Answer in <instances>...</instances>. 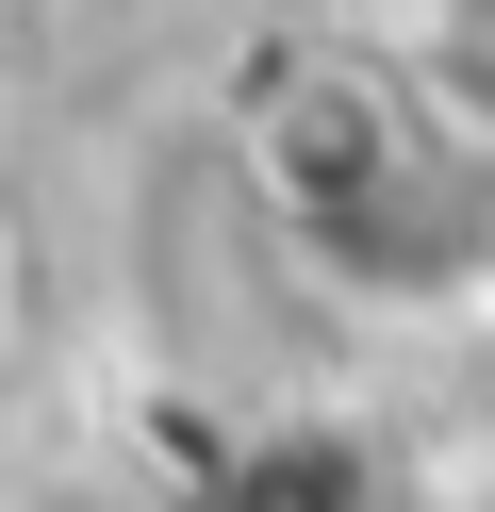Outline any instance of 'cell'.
<instances>
[{
  "label": "cell",
  "mask_w": 495,
  "mask_h": 512,
  "mask_svg": "<svg viewBox=\"0 0 495 512\" xmlns=\"http://www.w3.org/2000/svg\"><path fill=\"white\" fill-rule=\"evenodd\" d=\"M17 314H33V248H17V215H0V347H17Z\"/></svg>",
  "instance_id": "obj_3"
},
{
  "label": "cell",
  "mask_w": 495,
  "mask_h": 512,
  "mask_svg": "<svg viewBox=\"0 0 495 512\" xmlns=\"http://www.w3.org/2000/svg\"><path fill=\"white\" fill-rule=\"evenodd\" d=\"M396 67L446 100V133L495 149V0H396Z\"/></svg>",
  "instance_id": "obj_2"
},
{
  "label": "cell",
  "mask_w": 495,
  "mask_h": 512,
  "mask_svg": "<svg viewBox=\"0 0 495 512\" xmlns=\"http://www.w3.org/2000/svg\"><path fill=\"white\" fill-rule=\"evenodd\" d=\"M231 166H248L264 232L297 281L347 314H479L495 298V149L446 133L396 34H297L231 100Z\"/></svg>",
  "instance_id": "obj_1"
}]
</instances>
